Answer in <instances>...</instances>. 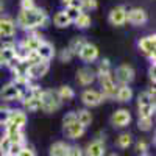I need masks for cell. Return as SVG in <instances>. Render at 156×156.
<instances>
[{
    "label": "cell",
    "instance_id": "obj_1",
    "mask_svg": "<svg viewBox=\"0 0 156 156\" xmlns=\"http://www.w3.org/2000/svg\"><path fill=\"white\" fill-rule=\"evenodd\" d=\"M48 22H50L48 14L37 6L31 9H20V12L17 14V19H16V25L23 31H34L37 28L47 27Z\"/></svg>",
    "mask_w": 156,
    "mask_h": 156
},
{
    "label": "cell",
    "instance_id": "obj_2",
    "mask_svg": "<svg viewBox=\"0 0 156 156\" xmlns=\"http://www.w3.org/2000/svg\"><path fill=\"white\" fill-rule=\"evenodd\" d=\"M39 101H41V109L44 112H55L61 108L62 101L61 98L58 97V92L53 89H45L41 92V95H39Z\"/></svg>",
    "mask_w": 156,
    "mask_h": 156
},
{
    "label": "cell",
    "instance_id": "obj_3",
    "mask_svg": "<svg viewBox=\"0 0 156 156\" xmlns=\"http://www.w3.org/2000/svg\"><path fill=\"white\" fill-rule=\"evenodd\" d=\"M98 81H100V87H101V95L103 98H114L115 95V90H117V83L114 80L112 73H108V75H100L97 76Z\"/></svg>",
    "mask_w": 156,
    "mask_h": 156
},
{
    "label": "cell",
    "instance_id": "obj_4",
    "mask_svg": "<svg viewBox=\"0 0 156 156\" xmlns=\"http://www.w3.org/2000/svg\"><path fill=\"white\" fill-rule=\"evenodd\" d=\"M112 76H114L115 83H119V84H129L134 80L136 72H134V69L129 66V64H120V66L114 70Z\"/></svg>",
    "mask_w": 156,
    "mask_h": 156
},
{
    "label": "cell",
    "instance_id": "obj_5",
    "mask_svg": "<svg viewBox=\"0 0 156 156\" xmlns=\"http://www.w3.org/2000/svg\"><path fill=\"white\" fill-rule=\"evenodd\" d=\"M137 48L144 53L147 58H150V62H154V50H156V36L148 34L137 41Z\"/></svg>",
    "mask_w": 156,
    "mask_h": 156
},
{
    "label": "cell",
    "instance_id": "obj_6",
    "mask_svg": "<svg viewBox=\"0 0 156 156\" xmlns=\"http://www.w3.org/2000/svg\"><path fill=\"white\" fill-rule=\"evenodd\" d=\"M126 22L134 25V27H142L148 22V14L142 8H131L126 9Z\"/></svg>",
    "mask_w": 156,
    "mask_h": 156
},
{
    "label": "cell",
    "instance_id": "obj_7",
    "mask_svg": "<svg viewBox=\"0 0 156 156\" xmlns=\"http://www.w3.org/2000/svg\"><path fill=\"white\" fill-rule=\"evenodd\" d=\"M103 95L100 90H95V89H84L81 92V101L83 105L87 106V108H95L98 106L100 103H103Z\"/></svg>",
    "mask_w": 156,
    "mask_h": 156
},
{
    "label": "cell",
    "instance_id": "obj_8",
    "mask_svg": "<svg viewBox=\"0 0 156 156\" xmlns=\"http://www.w3.org/2000/svg\"><path fill=\"white\" fill-rule=\"evenodd\" d=\"M20 95H22V90L12 81L6 83L2 89H0V98L3 101H17V100H20Z\"/></svg>",
    "mask_w": 156,
    "mask_h": 156
},
{
    "label": "cell",
    "instance_id": "obj_9",
    "mask_svg": "<svg viewBox=\"0 0 156 156\" xmlns=\"http://www.w3.org/2000/svg\"><path fill=\"white\" fill-rule=\"evenodd\" d=\"M17 30L16 20L11 16H0V37L6 39V37H14Z\"/></svg>",
    "mask_w": 156,
    "mask_h": 156
},
{
    "label": "cell",
    "instance_id": "obj_10",
    "mask_svg": "<svg viewBox=\"0 0 156 156\" xmlns=\"http://www.w3.org/2000/svg\"><path fill=\"white\" fill-rule=\"evenodd\" d=\"M50 69V61H37L34 64H30L27 69V75L30 80H37V78H42L44 75H47Z\"/></svg>",
    "mask_w": 156,
    "mask_h": 156
},
{
    "label": "cell",
    "instance_id": "obj_11",
    "mask_svg": "<svg viewBox=\"0 0 156 156\" xmlns=\"http://www.w3.org/2000/svg\"><path fill=\"white\" fill-rule=\"evenodd\" d=\"M108 22L114 27H122L126 23V8L123 5H119L109 11L108 14Z\"/></svg>",
    "mask_w": 156,
    "mask_h": 156
},
{
    "label": "cell",
    "instance_id": "obj_12",
    "mask_svg": "<svg viewBox=\"0 0 156 156\" xmlns=\"http://www.w3.org/2000/svg\"><path fill=\"white\" fill-rule=\"evenodd\" d=\"M97 80L95 70L92 67H81L76 70V83L80 86H90L94 81Z\"/></svg>",
    "mask_w": 156,
    "mask_h": 156
},
{
    "label": "cell",
    "instance_id": "obj_13",
    "mask_svg": "<svg viewBox=\"0 0 156 156\" xmlns=\"http://www.w3.org/2000/svg\"><path fill=\"white\" fill-rule=\"evenodd\" d=\"M42 42H44V37H42L41 34H37L36 30H34V31H28V34L25 36L19 44H20L22 47H25L28 51H36L37 47L41 45Z\"/></svg>",
    "mask_w": 156,
    "mask_h": 156
},
{
    "label": "cell",
    "instance_id": "obj_14",
    "mask_svg": "<svg viewBox=\"0 0 156 156\" xmlns=\"http://www.w3.org/2000/svg\"><path fill=\"white\" fill-rule=\"evenodd\" d=\"M78 58H80L83 62H94L98 59V48L97 45L90 44V42H86L81 50L78 51Z\"/></svg>",
    "mask_w": 156,
    "mask_h": 156
},
{
    "label": "cell",
    "instance_id": "obj_15",
    "mask_svg": "<svg viewBox=\"0 0 156 156\" xmlns=\"http://www.w3.org/2000/svg\"><path fill=\"white\" fill-rule=\"evenodd\" d=\"M129 122H131V114H129V111L125 109V108L114 111L112 115H111V123L117 128H125V126H128Z\"/></svg>",
    "mask_w": 156,
    "mask_h": 156
},
{
    "label": "cell",
    "instance_id": "obj_16",
    "mask_svg": "<svg viewBox=\"0 0 156 156\" xmlns=\"http://www.w3.org/2000/svg\"><path fill=\"white\" fill-rule=\"evenodd\" d=\"M27 123V112L22 109H11L9 119L5 126H12V128H23Z\"/></svg>",
    "mask_w": 156,
    "mask_h": 156
},
{
    "label": "cell",
    "instance_id": "obj_17",
    "mask_svg": "<svg viewBox=\"0 0 156 156\" xmlns=\"http://www.w3.org/2000/svg\"><path fill=\"white\" fill-rule=\"evenodd\" d=\"M105 144H103L101 139H94L92 142H89L86 150H84V154L83 156H105Z\"/></svg>",
    "mask_w": 156,
    "mask_h": 156
},
{
    "label": "cell",
    "instance_id": "obj_18",
    "mask_svg": "<svg viewBox=\"0 0 156 156\" xmlns=\"http://www.w3.org/2000/svg\"><path fill=\"white\" fill-rule=\"evenodd\" d=\"M16 48H3L0 47V67L2 66H6V67H11L17 59H16Z\"/></svg>",
    "mask_w": 156,
    "mask_h": 156
},
{
    "label": "cell",
    "instance_id": "obj_19",
    "mask_svg": "<svg viewBox=\"0 0 156 156\" xmlns=\"http://www.w3.org/2000/svg\"><path fill=\"white\" fill-rule=\"evenodd\" d=\"M36 53H37V56L41 58L42 61H50L51 58L55 56V47H53V44H50V42L44 41L41 45L37 47Z\"/></svg>",
    "mask_w": 156,
    "mask_h": 156
},
{
    "label": "cell",
    "instance_id": "obj_20",
    "mask_svg": "<svg viewBox=\"0 0 156 156\" xmlns=\"http://www.w3.org/2000/svg\"><path fill=\"white\" fill-rule=\"evenodd\" d=\"M5 136L11 140V144H23L25 136L22 128H12V126H5Z\"/></svg>",
    "mask_w": 156,
    "mask_h": 156
},
{
    "label": "cell",
    "instance_id": "obj_21",
    "mask_svg": "<svg viewBox=\"0 0 156 156\" xmlns=\"http://www.w3.org/2000/svg\"><path fill=\"white\" fill-rule=\"evenodd\" d=\"M86 131V128L81 125V123H78V122H73L67 126H64V134H66L69 139H78V137H81Z\"/></svg>",
    "mask_w": 156,
    "mask_h": 156
},
{
    "label": "cell",
    "instance_id": "obj_22",
    "mask_svg": "<svg viewBox=\"0 0 156 156\" xmlns=\"http://www.w3.org/2000/svg\"><path fill=\"white\" fill-rule=\"evenodd\" d=\"M114 98L117 101H122V103L129 101V100L133 98V89L129 87V84H119V86H117Z\"/></svg>",
    "mask_w": 156,
    "mask_h": 156
},
{
    "label": "cell",
    "instance_id": "obj_23",
    "mask_svg": "<svg viewBox=\"0 0 156 156\" xmlns=\"http://www.w3.org/2000/svg\"><path fill=\"white\" fill-rule=\"evenodd\" d=\"M69 148H70L69 144L59 140V142H55V144L50 147L48 154H50V156H67V154H69Z\"/></svg>",
    "mask_w": 156,
    "mask_h": 156
},
{
    "label": "cell",
    "instance_id": "obj_24",
    "mask_svg": "<svg viewBox=\"0 0 156 156\" xmlns=\"http://www.w3.org/2000/svg\"><path fill=\"white\" fill-rule=\"evenodd\" d=\"M72 23H75V27H76V28H80V30H86V28H89V27H90V23H92V19H90V16L87 14V12L81 11L80 14H78V17H76Z\"/></svg>",
    "mask_w": 156,
    "mask_h": 156
},
{
    "label": "cell",
    "instance_id": "obj_25",
    "mask_svg": "<svg viewBox=\"0 0 156 156\" xmlns=\"http://www.w3.org/2000/svg\"><path fill=\"white\" fill-rule=\"evenodd\" d=\"M75 115H76V122H78V123H81L84 128L89 126L90 122H92V114H90V111L86 109V108L78 109V111L75 112Z\"/></svg>",
    "mask_w": 156,
    "mask_h": 156
},
{
    "label": "cell",
    "instance_id": "obj_26",
    "mask_svg": "<svg viewBox=\"0 0 156 156\" xmlns=\"http://www.w3.org/2000/svg\"><path fill=\"white\" fill-rule=\"evenodd\" d=\"M53 23H55V27H58V28H67L72 22L66 16V12H64V11H58L56 14L53 16Z\"/></svg>",
    "mask_w": 156,
    "mask_h": 156
},
{
    "label": "cell",
    "instance_id": "obj_27",
    "mask_svg": "<svg viewBox=\"0 0 156 156\" xmlns=\"http://www.w3.org/2000/svg\"><path fill=\"white\" fill-rule=\"evenodd\" d=\"M56 92H58V97L61 98V101H69L75 97V90L70 86H61Z\"/></svg>",
    "mask_w": 156,
    "mask_h": 156
},
{
    "label": "cell",
    "instance_id": "obj_28",
    "mask_svg": "<svg viewBox=\"0 0 156 156\" xmlns=\"http://www.w3.org/2000/svg\"><path fill=\"white\" fill-rule=\"evenodd\" d=\"M87 41H86V39L84 37H81V36H78V37H73L72 39V41H70V44H69V50L72 51V53L73 55H78V51H80L81 50V47L86 44Z\"/></svg>",
    "mask_w": 156,
    "mask_h": 156
},
{
    "label": "cell",
    "instance_id": "obj_29",
    "mask_svg": "<svg viewBox=\"0 0 156 156\" xmlns=\"http://www.w3.org/2000/svg\"><path fill=\"white\" fill-rule=\"evenodd\" d=\"M108 73H112V70H111V61L105 58V59H101V61H100L95 75L100 76V75H108Z\"/></svg>",
    "mask_w": 156,
    "mask_h": 156
},
{
    "label": "cell",
    "instance_id": "obj_30",
    "mask_svg": "<svg viewBox=\"0 0 156 156\" xmlns=\"http://www.w3.org/2000/svg\"><path fill=\"white\" fill-rule=\"evenodd\" d=\"M151 126H153V117H139L137 128L140 131H150Z\"/></svg>",
    "mask_w": 156,
    "mask_h": 156
},
{
    "label": "cell",
    "instance_id": "obj_31",
    "mask_svg": "<svg viewBox=\"0 0 156 156\" xmlns=\"http://www.w3.org/2000/svg\"><path fill=\"white\" fill-rule=\"evenodd\" d=\"M133 142V136L129 133H122L119 137H117V145H119L120 148H128L129 145H131Z\"/></svg>",
    "mask_w": 156,
    "mask_h": 156
},
{
    "label": "cell",
    "instance_id": "obj_32",
    "mask_svg": "<svg viewBox=\"0 0 156 156\" xmlns=\"http://www.w3.org/2000/svg\"><path fill=\"white\" fill-rule=\"evenodd\" d=\"M137 109H139V117H153L154 103H151V105H140L137 106Z\"/></svg>",
    "mask_w": 156,
    "mask_h": 156
},
{
    "label": "cell",
    "instance_id": "obj_33",
    "mask_svg": "<svg viewBox=\"0 0 156 156\" xmlns=\"http://www.w3.org/2000/svg\"><path fill=\"white\" fill-rule=\"evenodd\" d=\"M151 103H154V97H151L147 90H144V92H140L137 95V106H140V105H151Z\"/></svg>",
    "mask_w": 156,
    "mask_h": 156
},
{
    "label": "cell",
    "instance_id": "obj_34",
    "mask_svg": "<svg viewBox=\"0 0 156 156\" xmlns=\"http://www.w3.org/2000/svg\"><path fill=\"white\" fill-rule=\"evenodd\" d=\"M9 148H11V140L3 136V137H0V154H9Z\"/></svg>",
    "mask_w": 156,
    "mask_h": 156
},
{
    "label": "cell",
    "instance_id": "obj_35",
    "mask_svg": "<svg viewBox=\"0 0 156 156\" xmlns=\"http://www.w3.org/2000/svg\"><path fill=\"white\" fill-rule=\"evenodd\" d=\"M98 8V2L97 0H81V9L86 11H94Z\"/></svg>",
    "mask_w": 156,
    "mask_h": 156
},
{
    "label": "cell",
    "instance_id": "obj_36",
    "mask_svg": "<svg viewBox=\"0 0 156 156\" xmlns=\"http://www.w3.org/2000/svg\"><path fill=\"white\" fill-rule=\"evenodd\" d=\"M9 114H11V109L6 108V106H0V126H5L8 119H9Z\"/></svg>",
    "mask_w": 156,
    "mask_h": 156
},
{
    "label": "cell",
    "instance_id": "obj_37",
    "mask_svg": "<svg viewBox=\"0 0 156 156\" xmlns=\"http://www.w3.org/2000/svg\"><path fill=\"white\" fill-rule=\"evenodd\" d=\"M73 56H75V55L72 53V51H70L67 47L62 48V50L59 51V61H61V62H70Z\"/></svg>",
    "mask_w": 156,
    "mask_h": 156
},
{
    "label": "cell",
    "instance_id": "obj_38",
    "mask_svg": "<svg viewBox=\"0 0 156 156\" xmlns=\"http://www.w3.org/2000/svg\"><path fill=\"white\" fill-rule=\"evenodd\" d=\"M64 12H66V16L70 19V22H73V20L78 17V14L81 12V9H76V8H72V6H66Z\"/></svg>",
    "mask_w": 156,
    "mask_h": 156
},
{
    "label": "cell",
    "instance_id": "obj_39",
    "mask_svg": "<svg viewBox=\"0 0 156 156\" xmlns=\"http://www.w3.org/2000/svg\"><path fill=\"white\" fill-rule=\"evenodd\" d=\"M73 122H76V115H75L73 111H72V112H67L66 115L62 117V125H64V126H67V125H70V123H73Z\"/></svg>",
    "mask_w": 156,
    "mask_h": 156
},
{
    "label": "cell",
    "instance_id": "obj_40",
    "mask_svg": "<svg viewBox=\"0 0 156 156\" xmlns=\"http://www.w3.org/2000/svg\"><path fill=\"white\" fill-rule=\"evenodd\" d=\"M136 148H137V151H139L140 154H142V153H147V151H148V144H147L144 139H140V140H137Z\"/></svg>",
    "mask_w": 156,
    "mask_h": 156
},
{
    "label": "cell",
    "instance_id": "obj_41",
    "mask_svg": "<svg viewBox=\"0 0 156 156\" xmlns=\"http://www.w3.org/2000/svg\"><path fill=\"white\" fill-rule=\"evenodd\" d=\"M67 156H83V150L78 147V145H70Z\"/></svg>",
    "mask_w": 156,
    "mask_h": 156
},
{
    "label": "cell",
    "instance_id": "obj_42",
    "mask_svg": "<svg viewBox=\"0 0 156 156\" xmlns=\"http://www.w3.org/2000/svg\"><path fill=\"white\" fill-rule=\"evenodd\" d=\"M17 156H36L34 154V151H33V148H30V147H22L20 148V151L17 153Z\"/></svg>",
    "mask_w": 156,
    "mask_h": 156
},
{
    "label": "cell",
    "instance_id": "obj_43",
    "mask_svg": "<svg viewBox=\"0 0 156 156\" xmlns=\"http://www.w3.org/2000/svg\"><path fill=\"white\" fill-rule=\"evenodd\" d=\"M34 6V0H20V9H31Z\"/></svg>",
    "mask_w": 156,
    "mask_h": 156
},
{
    "label": "cell",
    "instance_id": "obj_44",
    "mask_svg": "<svg viewBox=\"0 0 156 156\" xmlns=\"http://www.w3.org/2000/svg\"><path fill=\"white\" fill-rule=\"evenodd\" d=\"M148 75H150V81L154 84V80H156V67H154V62H150V67H148Z\"/></svg>",
    "mask_w": 156,
    "mask_h": 156
},
{
    "label": "cell",
    "instance_id": "obj_45",
    "mask_svg": "<svg viewBox=\"0 0 156 156\" xmlns=\"http://www.w3.org/2000/svg\"><path fill=\"white\" fill-rule=\"evenodd\" d=\"M23 147V144H11V148H9V154L12 156H17V153L20 151V148Z\"/></svg>",
    "mask_w": 156,
    "mask_h": 156
},
{
    "label": "cell",
    "instance_id": "obj_46",
    "mask_svg": "<svg viewBox=\"0 0 156 156\" xmlns=\"http://www.w3.org/2000/svg\"><path fill=\"white\" fill-rule=\"evenodd\" d=\"M69 6L76 8V9H81V0H70V2H69ZM81 11H83V9H81Z\"/></svg>",
    "mask_w": 156,
    "mask_h": 156
},
{
    "label": "cell",
    "instance_id": "obj_47",
    "mask_svg": "<svg viewBox=\"0 0 156 156\" xmlns=\"http://www.w3.org/2000/svg\"><path fill=\"white\" fill-rule=\"evenodd\" d=\"M69 2H70V0H61V3H62L64 6H69Z\"/></svg>",
    "mask_w": 156,
    "mask_h": 156
},
{
    "label": "cell",
    "instance_id": "obj_48",
    "mask_svg": "<svg viewBox=\"0 0 156 156\" xmlns=\"http://www.w3.org/2000/svg\"><path fill=\"white\" fill-rule=\"evenodd\" d=\"M2 11H3V5H2V2H0V14H2Z\"/></svg>",
    "mask_w": 156,
    "mask_h": 156
},
{
    "label": "cell",
    "instance_id": "obj_49",
    "mask_svg": "<svg viewBox=\"0 0 156 156\" xmlns=\"http://www.w3.org/2000/svg\"><path fill=\"white\" fill-rule=\"evenodd\" d=\"M108 156H119V154H115V153H111V154H108Z\"/></svg>",
    "mask_w": 156,
    "mask_h": 156
},
{
    "label": "cell",
    "instance_id": "obj_50",
    "mask_svg": "<svg viewBox=\"0 0 156 156\" xmlns=\"http://www.w3.org/2000/svg\"><path fill=\"white\" fill-rule=\"evenodd\" d=\"M3 156H12V154H3Z\"/></svg>",
    "mask_w": 156,
    "mask_h": 156
}]
</instances>
